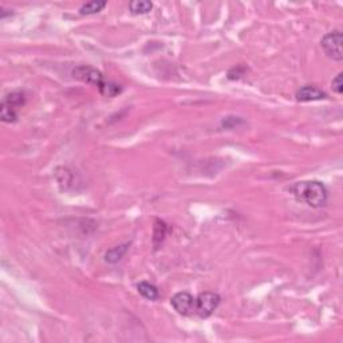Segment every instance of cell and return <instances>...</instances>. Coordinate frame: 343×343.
<instances>
[{
    "instance_id": "cell-11",
    "label": "cell",
    "mask_w": 343,
    "mask_h": 343,
    "mask_svg": "<svg viewBox=\"0 0 343 343\" xmlns=\"http://www.w3.org/2000/svg\"><path fill=\"white\" fill-rule=\"evenodd\" d=\"M0 117H1V121L5 122V124H14L18 120V110L11 107L10 105L4 104L1 101V105H0Z\"/></svg>"
},
{
    "instance_id": "cell-9",
    "label": "cell",
    "mask_w": 343,
    "mask_h": 343,
    "mask_svg": "<svg viewBox=\"0 0 343 343\" xmlns=\"http://www.w3.org/2000/svg\"><path fill=\"white\" fill-rule=\"evenodd\" d=\"M137 290L142 297L145 299H149V300H157L158 297H160V292L157 290V287L148 283V281H141L140 284L137 286Z\"/></svg>"
},
{
    "instance_id": "cell-14",
    "label": "cell",
    "mask_w": 343,
    "mask_h": 343,
    "mask_svg": "<svg viewBox=\"0 0 343 343\" xmlns=\"http://www.w3.org/2000/svg\"><path fill=\"white\" fill-rule=\"evenodd\" d=\"M99 91H101V94H104L105 97H115L122 91V87L120 85L114 84V82H106L105 81L104 85L99 87Z\"/></svg>"
},
{
    "instance_id": "cell-6",
    "label": "cell",
    "mask_w": 343,
    "mask_h": 343,
    "mask_svg": "<svg viewBox=\"0 0 343 343\" xmlns=\"http://www.w3.org/2000/svg\"><path fill=\"white\" fill-rule=\"evenodd\" d=\"M297 99L299 102H312V101H321L327 97V94L323 91L322 88L317 87V86H311L307 85L299 88L297 91Z\"/></svg>"
},
{
    "instance_id": "cell-13",
    "label": "cell",
    "mask_w": 343,
    "mask_h": 343,
    "mask_svg": "<svg viewBox=\"0 0 343 343\" xmlns=\"http://www.w3.org/2000/svg\"><path fill=\"white\" fill-rule=\"evenodd\" d=\"M167 235V224L161 221V220H156L154 224V232H153V243L154 247L158 248V245L161 244Z\"/></svg>"
},
{
    "instance_id": "cell-7",
    "label": "cell",
    "mask_w": 343,
    "mask_h": 343,
    "mask_svg": "<svg viewBox=\"0 0 343 343\" xmlns=\"http://www.w3.org/2000/svg\"><path fill=\"white\" fill-rule=\"evenodd\" d=\"M129 250V243H124V244L115 245L113 248H110L106 254H105V261H107L110 264H115L118 263L122 257L126 255V252Z\"/></svg>"
},
{
    "instance_id": "cell-8",
    "label": "cell",
    "mask_w": 343,
    "mask_h": 343,
    "mask_svg": "<svg viewBox=\"0 0 343 343\" xmlns=\"http://www.w3.org/2000/svg\"><path fill=\"white\" fill-rule=\"evenodd\" d=\"M153 8V3L148 0H133L129 3V10L134 15H144L150 12Z\"/></svg>"
},
{
    "instance_id": "cell-1",
    "label": "cell",
    "mask_w": 343,
    "mask_h": 343,
    "mask_svg": "<svg viewBox=\"0 0 343 343\" xmlns=\"http://www.w3.org/2000/svg\"><path fill=\"white\" fill-rule=\"evenodd\" d=\"M298 201L310 205L312 208L324 207L328 200L327 188L321 181H300L291 188Z\"/></svg>"
},
{
    "instance_id": "cell-15",
    "label": "cell",
    "mask_w": 343,
    "mask_h": 343,
    "mask_svg": "<svg viewBox=\"0 0 343 343\" xmlns=\"http://www.w3.org/2000/svg\"><path fill=\"white\" fill-rule=\"evenodd\" d=\"M342 77L343 74L342 73H338V75L335 77V78L333 79V82H331V87H333L334 93L337 94H341L343 93V82H342Z\"/></svg>"
},
{
    "instance_id": "cell-3",
    "label": "cell",
    "mask_w": 343,
    "mask_h": 343,
    "mask_svg": "<svg viewBox=\"0 0 343 343\" xmlns=\"http://www.w3.org/2000/svg\"><path fill=\"white\" fill-rule=\"evenodd\" d=\"M221 298L216 292H203L200 294L194 303V311L200 318L211 317L214 311L218 307Z\"/></svg>"
},
{
    "instance_id": "cell-5",
    "label": "cell",
    "mask_w": 343,
    "mask_h": 343,
    "mask_svg": "<svg viewBox=\"0 0 343 343\" xmlns=\"http://www.w3.org/2000/svg\"><path fill=\"white\" fill-rule=\"evenodd\" d=\"M194 303L196 299H193L189 292H177L171 299L172 307L180 315H189L191 312L194 311Z\"/></svg>"
},
{
    "instance_id": "cell-12",
    "label": "cell",
    "mask_w": 343,
    "mask_h": 343,
    "mask_svg": "<svg viewBox=\"0 0 343 343\" xmlns=\"http://www.w3.org/2000/svg\"><path fill=\"white\" fill-rule=\"evenodd\" d=\"M3 102L7 105H10L11 107H14V109H19V107H21L23 105H24V102H26V98H24V94L23 93H19V91H14V93H10L5 95L4 98H3Z\"/></svg>"
},
{
    "instance_id": "cell-4",
    "label": "cell",
    "mask_w": 343,
    "mask_h": 343,
    "mask_svg": "<svg viewBox=\"0 0 343 343\" xmlns=\"http://www.w3.org/2000/svg\"><path fill=\"white\" fill-rule=\"evenodd\" d=\"M73 75L75 78L86 82V84L94 85V86H98V87H101L105 82L102 73L98 71L97 68L90 67V66H78V67H75L73 71Z\"/></svg>"
},
{
    "instance_id": "cell-10",
    "label": "cell",
    "mask_w": 343,
    "mask_h": 343,
    "mask_svg": "<svg viewBox=\"0 0 343 343\" xmlns=\"http://www.w3.org/2000/svg\"><path fill=\"white\" fill-rule=\"evenodd\" d=\"M106 1H98V0H94V1H87L82 4V7L79 8V14L81 15H93V14H98L99 11H102L106 7Z\"/></svg>"
},
{
    "instance_id": "cell-2",
    "label": "cell",
    "mask_w": 343,
    "mask_h": 343,
    "mask_svg": "<svg viewBox=\"0 0 343 343\" xmlns=\"http://www.w3.org/2000/svg\"><path fill=\"white\" fill-rule=\"evenodd\" d=\"M343 35L342 31H333L326 34L321 41V46H322L323 51L327 55L328 58H331L333 61L341 62L343 59Z\"/></svg>"
}]
</instances>
